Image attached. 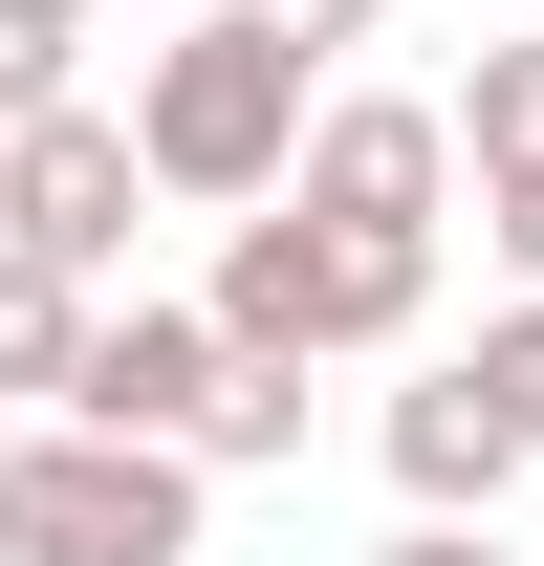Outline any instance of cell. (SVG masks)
<instances>
[{"instance_id":"obj_1","label":"cell","mask_w":544,"mask_h":566,"mask_svg":"<svg viewBox=\"0 0 544 566\" xmlns=\"http://www.w3.org/2000/svg\"><path fill=\"white\" fill-rule=\"evenodd\" d=\"M132 132H153V197H218V218H262L283 175H305V44H262V22H197V44H153L132 66Z\"/></svg>"},{"instance_id":"obj_6","label":"cell","mask_w":544,"mask_h":566,"mask_svg":"<svg viewBox=\"0 0 544 566\" xmlns=\"http://www.w3.org/2000/svg\"><path fill=\"white\" fill-rule=\"evenodd\" d=\"M218 370H240V327H218V305H109V327H87V370H66V415H87V436H175V458H197Z\"/></svg>"},{"instance_id":"obj_8","label":"cell","mask_w":544,"mask_h":566,"mask_svg":"<svg viewBox=\"0 0 544 566\" xmlns=\"http://www.w3.org/2000/svg\"><path fill=\"white\" fill-rule=\"evenodd\" d=\"M87 327H109V305H87L66 262H22V240H0V392H44V415H66V370H87Z\"/></svg>"},{"instance_id":"obj_7","label":"cell","mask_w":544,"mask_h":566,"mask_svg":"<svg viewBox=\"0 0 544 566\" xmlns=\"http://www.w3.org/2000/svg\"><path fill=\"white\" fill-rule=\"evenodd\" d=\"M523 458H544V436L479 392V349L393 392V480H414V523H501V480H523Z\"/></svg>"},{"instance_id":"obj_11","label":"cell","mask_w":544,"mask_h":566,"mask_svg":"<svg viewBox=\"0 0 544 566\" xmlns=\"http://www.w3.org/2000/svg\"><path fill=\"white\" fill-rule=\"evenodd\" d=\"M66 44H87L66 0H0V132H44V109H87V87H66Z\"/></svg>"},{"instance_id":"obj_16","label":"cell","mask_w":544,"mask_h":566,"mask_svg":"<svg viewBox=\"0 0 544 566\" xmlns=\"http://www.w3.org/2000/svg\"><path fill=\"white\" fill-rule=\"evenodd\" d=\"M66 22H87V0H66Z\"/></svg>"},{"instance_id":"obj_14","label":"cell","mask_w":544,"mask_h":566,"mask_svg":"<svg viewBox=\"0 0 544 566\" xmlns=\"http://www.w3.org/2000/svg\"><path fill=\"white\" fill-rule=\"evenodd\" d=\"M479 240L523 262V305H544V175H479Z\"/></svg>"},{"instance_id":"obj_3","label":"cell","mask_w":544,"mask_h":566,"mask_svg":"<svg viewBox=\"0 0 544 566\" xmlns=\"http://www.w3.org/2000/svg\"><path fill=\"white\" fill-rule=\"evenodd\" d=\"M197 480L218 458H175V436H0V566H197Z\"/></svg>"},{"instance_id":"obj_4","label":"cell","mask_w":544,"mask_h":566,"mask_svg":"<svg viewBox=\"0 0 544 566\" xmlns=\"http://www.w3.org/2000/svg\"><path fill=\"white\" fill-rule=\"evenodd\" d=\"M132 197H153V132H132V109H44V132H0V240H22V262L109 283V262H132Z\"/></svg>"},{"instance_id":"obj_13","label":"cell","mask_w":544,"mask_h":566,"mask_svg":"<svg viewBox=\"0 0 544 566\" xmlns=\"http://www.w3.org/2000/svg\"><path fill=\"white\" fill-rule=\"evenodd\" d=\"M479 392H501V415L544 436V305H501V327H479Z\"/></svg>"},{"instance_id":"obj_9","label":"cell","mask_w":544,"mask_h":566,"mask_svg":"<svg viewBox=\"0 0 544 566\" xmlns=\"http://www.w3.org/2000/svg\"><path fill=\"white\" fill-rule=\"evenodd\" d=\"M197 458H218V480L305 458V370H262V349H240V370H218V415H197Z\"/></svg>"},{"instance_id":"obj_12","label":"cell","mask_w":544,"mask_h":566,"mask_svg":"<svg viewBox=\"0 0 544 566\" xmlns=\"http://www.w3.org/2000/svg\"><path fill=\"white\" fill-rule=\"evenodd\" d=\"M218 22H262V44H305V66H327V44H370L393 0H218Z\"/></svg>"},{"instance_id":"obj_2","label":"cell","mask_w":544,"mask_h":566,"mask_svg":"<svg viewBox=\"0 0 544 566\" xmlns=\"http://www.w3.org/2000/svg\"><path fill=\"white\" fill-rule=\"evenodd\" d=\"M414 305H436V240H348V218H305V197H262L240 240H218V327L262 370H327V349H393Z\"/></svg>"},{"instance_id":"obj_10","label":"cell","mask_w":544,"mask_h":566,"mask_svg":"<svg viewBox=\"0 0 544 566\" xmlns=\"http://www.w3.org/2000/svg\"><path fill=\"white\" fill-rule=\"evenodd\" d=\"M458 153H479V175H544V44H479V87H458Z\"/></svg>"},{"instance_id":"obj_15","label":"cell","mask_w":544,"mask_h":566,"mask_svg":"<svg viewBox=\"0 0 544 566\" xmlns=\"http://www.w3.org/2000/svg\"><path fill=\"white\" fill-rule=\"evenodd\" d=\"M370 566H501V523H414V545H370Z\"/></svg>"},{"instance_id":"obj_5","label":"cell","mask_w":544,"mask_h":566,"mask_svg":"<svg viewBox=\"0 0 544 566\" xmlns=\"http://www.w3.org/2000/svg\"><path fill=\"white\" fill-rule=\"evenodd\" d=\"M479 153H458V109H414V87H348L327 132H305V175L283 197L305 218H348V240H436V197H458Z\"/></svg>"}]
</instances>
